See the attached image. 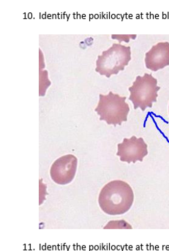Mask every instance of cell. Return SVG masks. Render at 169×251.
<instances>
[{
  "instance_id": "obj_7",
  "label": "cell",
  "mask_w": 169,
  "mask_h": 251,
  "mask_svg": "<svg viewBox=\"0 0 169 251\" xmlns=\"http://www.w3.org/2000/svg\"><path fill=\"white\" fill-rule=\"evenodd\" d=\"M146 68L156 72L169 65V43L161 42L153 46L145 55Z\"/></svg>"
},
{
  "instance_id": "obj_4",
  "label": "cell",
  "mask_w": 169,
  "mask_h": 251,
  "mask_svg": "<svg viewBox=\"0 0 169 251\" xmlns=\"http://www.w3.org/2000/svg\"><path fill=\"white\" fill-rule=\"evenodd\" d=\"M161 87L158 86V80L152 74H145L143 76L136 77V81L129 88L130 93L129 100L133 102L135 109L140 108L145 111L152 108V103L157 102L158 92Z\"/></svg>"
},
{
  "instance_id": "obj_3",
  "label": "cell",
  "mask_w": 169,
  "mask_h": 251,
  "mask_svg": "<svg viewBox=\"0 0 169 251\" xmlns=\"http://www.w3.org/2000/svg\"><path fill=\"white\" fill-rule=\"evenodd\" d=\"M131 59L130 47L114 44L111 48L103 51L96 61V71L101 75L110 78L124 70Z\"/></svg>"
},
{
  "instance_id": "obj_8",
  "label": "cell",
  "mask_w": 169,
  "mask_h": 251,
  "mask_svg": "<svg viewBox=\"0 0 169 251\" xmlns=\"http://www.w3.org/2000/svg\"><path fill=\"white\" fill-rule=\"evenodd\" d=\"M132 226L124 220L112 221L108 223L104 229H132Z\"/></svg>"
},
{
  "instance_id": "obj_1",
  "label": "cell",
  "mask_w": 169,
  "mask_h": 251,
  "mask_svg": "<svg viewBox=\"0 0 169 251\" xmlns=\"http://www.w3.org/2000/svg\"><path fill=\"white\" fill-rule=\"evenodd\" d=\"M134 201L130 185L121 180L106 184L100 191L98 203L102 210L109 215H120L130 210Z\"/></svg>"
},
{
  "instance_id": "obj_6",
  "label": "cell",
  "mask_w": 169,
  "mask_h": 251,
  "mask_svg": "<svg viewBox=\"0 0 169 251\" xmlns=\"http://www.w3.org/2000/svg\"><path fill=\"white\" fill-rule=\"evenodd\" d=\"M117 148V155L120 157L121 161L127 163L142 162L148 154V146L143 138L135 136L130 139L124 138L122 143L118 144Z\"/></svg>"
},
{
  "instance_id": "obj_5",
  "label": "cell",
  "mask_w": 169,
  "mask_h": 251,
  "mask_svg": "<svg viewBox=\"0 0 169 251\" xmlns=\"http://www.w3.org/2000/svg\"><path fill=\"white\" fill-rule=\"evenodd\" d=\"M78 159L73 154H66L58 158L50 169L51 179L57 185L71 183L76 174Z\"/></svg>"
},
{
  "instance_id": "obj_10",
  "label": "cell",
  "mask_w": 169,
  "mask_h": 251,
  "mask_svg": "<svg viewBox=\"0 0 169 251\" xmlns=\"http://www.w3.org/2000/svg\"></svg>"
},
{
  "instance_id": "obj_9",
  "label": "cell",
  "mask_w": 169,
  "mask_h": 251,
  "mask_svg": "<svg viewBox=\"0 0 169 251\" xmlns=\"http://www.w3.org/2000/svg\"><path fill=\"white\" fill-rule=\"evenodd\" d=\"M45 81L51 83L48 78V72L47 71H41L40 70V96H45L46 90L48 89V85L46 84Z\"/></svg>"
},
{
  "instance_id": "obj_2",
  "label": "cell",
  "mask_w": 169,
  "mask_h": 251,
  "mask_svg": "<svg viewBox=\"0 0 169 251\" xmlns=\"http://www.w3.org/2000/svg\"><path fill=\"white\" fill-rule=\"evenodd\" d=\"M99 102L95 111L100 117V120L105 121L108 125L121 126L127 120L130 112V106L125 102L126 97H121L112 92L109 94L99 95Z\"/></svg>"
}]
</instances>
